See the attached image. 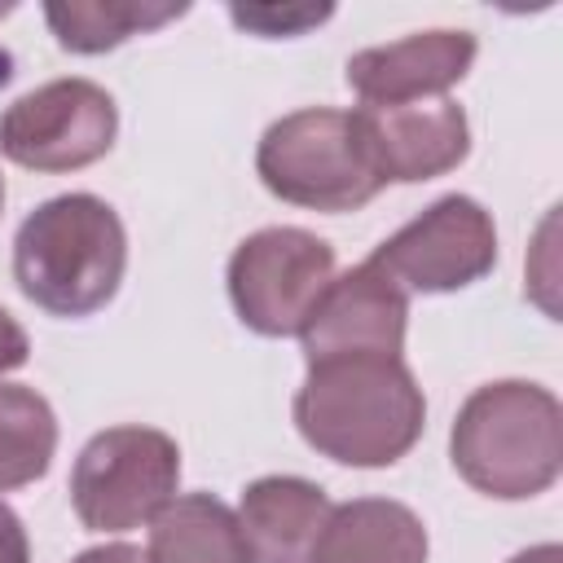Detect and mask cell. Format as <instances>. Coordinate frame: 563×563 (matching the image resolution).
<instances>
[{"label": "cell", "instance_id": "1", "mask_svg": "<svg viewBox=\"0 0 563 563\" xmlns=\"http://www.w3.org/2000/svg\"><path fill=\"white\" fill-rule=\"evenodd\" d=\"M295 427L321 457L378 471L418 444L427 400L400 356H339L308 365L295 391Z\"/></svg>", "mask_w": 563, "mask_h": 563}, {"label": "cell", "instance_id": "2", "mask_svg": "<svg viewBox=\"0 0 563 563\" xmlns=\"http://www.w3.org/2000/svg\"><path fill=\"white\" fill-rule=\"evenodd\" d=\"M128 273V229L97 194L40 202L13 238V282L48 317L101 312Z\"/></svg>", "mask_w": 563, "mask_h": 563}, {"label": "cell", "instance_id": "3", "mask_svg": "<svg viewBox=\"0 0 563 563\" xmlns=\"http://www.w3.org/2000/svg\"><path fill=\"white\" fill-rule=\"evenodd\" d=\"M453 471L484 497L528 501L563 471V409L559 396L528 378H497L475 387L449 431Z\"/></svg>", "mask_w": 563, "mask_h": 563}, {"label": "cell", "instance_id": "4", "mask_svg": "<svg viewBox=\"0 0 563 563\" xmlns=\"http://www.w3.org/2000/svg\"><path fill=\"white\" fill-rule=\"evenodd\" d=\"M255 172L273 198L334 216L374 202L383 189L356 141L352 114L330 106H308L268 123L255 145Z\"/></svg>", "mask_w": 563, "mask_h": 563}, {"label": "cell", "instance_id": "5", "mask_svg": "<svg viewBox=\"0 0 563 563\" xmlns=\"http://www.w3.org/2000/svg\"><path fill=\"white\" fill-rule=\"evenodd\" d=\"M180 488V449L158 427L97 431L70 471V506L88 532H132Z\"/></svg>", "mask_w": 563, "mask_h": 563}, {"label": "cell", "instance_id": "6", "mask_svg": "<svg viewBox=\"0 0 563 563\" xmlns=\"http://www.w3.org/2000/svg\"><path fill=\"white\" fill-rule=\"evenodd\" d=\"M334 277V246L295 224H268L229 255V303L264 339L299 334L312 303Z\"/></svg>", "mask_w": 563, "mask_h": 563}, {"label": "cell", "instance_id": "7", "mask_svg": "<svg viewBox=\"0 0 563 563\" xmlns=\"http://www.w3.org/2000/svg\"><path fill=\"white\" fill-rule=\"evenodd\" d=\"M119 106L92 79H48L0 114V154L26 172H79L110 154Z\"/></svg>", "mask_w": 563, "mask_h": 563}, {"label": "cell", "instance_id": "8", "mask_svg": "<svg viewBox=\"0 0 563 563\" xmlns=\"http://www.w3.org/2000/svg\"><path fill=\"white\" fill-rule=\"evenodd\" d=\"M369 264H378L405 295H453L493 273L497 229L471 194H444L378 242Z\"/></svg>", "mask_w": 563, "mask_h": 563}, {"label": "cell", "instance_id": "9", "mask_svg": "<svg viewBox=\"0 0 563 563\" xmlns=\"http://www.w3.org/2000/svg\"><path fill=\"white\" fill-rule=\"evenodd\" d=\"M409 325V295L378 268L356 264L321 290L312 303L299 343L303 361H339V356H400Z\"/></svg>", "mask_w": 563, "mask_h": 563}, {"label": "cell", "instance_id": "10", "mask_svg": "<svg viewBox=\"0 0 563 563\" xmlns=\"http://www.w3.org/2000/svg\"><path fill=\"white\" fill-rule=\"evenodd\" d=\"M356 141L374 167V176L387 185H418L453 172L471 154V123L466 110L449 97L431 101H405V106H361L347 110Z\"/></svg>", "mask_w": 563, "mask_h": 563}, {"label": "cell", "instance_id": "11", "mask_svg": "<svg viewBox=\"0 0 563 563\" xmlns=\"http://www.w3.org/2000/svg\"><path fill=\"white\" fill-rule=\"evenodd\" d=\"M479 44L471 31H418L396 44H374L347 57L343 75L347 88L365 106H405V101H431L444 97L453 84L466 79Z\"/></svg>", "mask_w": 563, "mask_h": 563}, {"label": "cell", "instance_id": "12", "mask_svg": "<svg viewBox=\"0 0 563 563\" xmlns=\"http://www.w3.org/2000/svg\"><path fill=\"white\" fill-rule=\"evenodd\" d=\"M334 501L303 475H260L242 488L238 528L246 563H312Z\"/></svg>", "mask_w": 563, "mask_h": 563}, {"label": "cell", "instance_id": "13", "mask_svg": "<svg viewBox=\"0 0 563 563\" xmlns=\"http://www.w3.org/2000/svg\"><path fill=\"white\" fill-rule=\"evenodd\" d=\"M422 519L391 497H352L330 510L312 563H427Z\"/></svg>", "mask_w": 563, "mask_h": 563}, {"label": "cell", "instance_id": "14", "mask_svg": "<svg viewBox=\"0 0 563 563\" xmlns=\"http://www.w3.org/2000/svg\"><path fill=\"white\" fill-rule=\"evenodd\" d=\"M150 563H246L238 515L211 493H180L150 519Z\"/></svg>", "mask_w": 563, "mask_h": 563}, {"label": "cell", "instance_id": "15", "mask_svg": "<svg viewBox=\"0 0 563 563\" xmlns=\"http://www.w3.org/2000/svg\"><path fill=\"white\" fill-rule=\"evenodd\" d=\"M189 13V4H150V0H48L44 22L66 53H110L132 35L158 31Z\"/></svg>", "mask_w": 563, "mask_h": 563}, {"label": "cell", "instance_id": "16", "mask_svg": "<svg viewBox=\"0 0 563 563\" xmlns=\"http://www.w3.org/2000/svg\"><path fill=\"white\" fill-rule=\"evenodd\" d=\"M57 453V413L26 383H0V493L48 475Z\"/></svg>", "mask_w": 563, "mask_h": 563}, {"label": "cell", "instance_id": "17", "mask_svg": "<svg viewBox=\"0 0 563 563\" xmlns=\"http://www.w3.org/2000/svg\"><path fill=\"white\" fill-rule=\"evenodd\" d=\"M229 18L242 26V31H255L264 40H290V35H303L308 26H321L334 18L330 4H229Z\"/></svg>", "mask_w": 563, "mask_h": 563}, {"label": "cell", "instance_id": "18", "mask_svg": "<svg viewBox=\"0 0 563 563\" xmlns=\"http://www.w3.org/2000/svg\"><path fill=\"white\" fill-rule=\"evenodd\" d=\"M26 356H31V339H26V330L18 325V317H13L9 308H0V374L22 369Z\"/></svg>", "mask_w": 563, "mask_h": 563}, {"label": "cell", "instance_id": "19", "mask_svg": "<svg viewBox=\"0 0 563 563\" xmlns=\"http://www.w3.org/2000/svg\"><path fill=\"white\" fill-rule=\"evenodd\" d=\"M0 563H31V541L9 501H0Z\"/></svg>", "mask_w": 563, "mask_h": 563}, {"label": "cell", "instance_id": "20", "mask_svg": "<svg viewBox=\"0 0 563 563\" xmlns=\"http://www.w3.org/2000/svg\"><path fill=\"white\" fill-rule=\"evenodd\" d=\"M70 563H150L141 545H128V541H106V545H92V550H79Z\"/></svg>", "mask_w": 563, "mask_h": 563}, {"label": "cell", "instance_id": "21", "mask_svg": "<svg viewBox=\"0 0 563 563\" xmlns=\"http://www.w3.org/2000/svg\"><path fill=\"white\" fill-rule=\"evenodd\" d=\"M510 563H563V545H559V541H541V545L519 550Z\"/></svg>", "mask_w": 563, "mask_h": 563}, {"label": "cell", "instance_id": "22", "mask_svg": "<svg viewBox=\"0 0 563 563\" xmlns=\"http://www.w3.org/2000/svg\"><path fill=\"white\" fill-rule=\"evenodd\" d=\"M0 211H4V176H0Z\"/></svg>", "mask_w": 563, "mask_h": 563}]
</instances>
